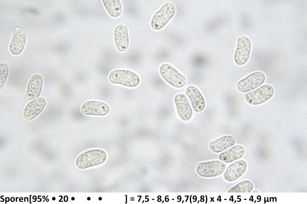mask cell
Returning <instances> with one entry per match:
<instances>
[{"instance_id": "cell-21", "label": "cell", "mask_w": 307, "mask_h": 204, "mask_svg": "<svg viewBox=\"0 0 307 204\" xmlns=\"http://www.w3.org/2000/svg\"><path fill=\"white\" fill-rule=\"evenodd\" d=\"M9 72V68L7 65L4 63H1L0 65V89L4 86L7 80Z\"/></svg>"}, {"instance_id": "cell-13", "label": "cell", "mask_w": 307, "mask_h": 204, "mask_svg": "<svg viewBox=\"0 0 307 204\" xmlns=\"http://www.w3.org/2000/svg\"><path fill=\"white\" fill-rule=\"evenodd\" d=\"M114 37L116 47L120 52L126 51L129 45V38L128 29L125 25L121 24L118 25L114 31Z\"/></svg>"}, {"instance_id": "cell-18", "label": "cell", "mask_w": 307, "mask_h": 204, "mask_svg": "<svg viewBox=\"0 0 307 204\" xmlns=\"http://www.w3.org/2000/svg\"><path fill=\"white\" fill-rule=\"evenodd\" d=\"M245 152V149L242 146L236 145L221 153L219 158L222 161L228 163L241 158Z\"/></svg>"}, {"instance_id": "cell-33", "label": "cell", "mask_w": 307, "mask_h": 204, "mask_svg": "<svg viewBox=\"0 0 307 204\" xmlns=\"http://www.w3.org/2000/svg\"><path fill=\"white\" fill-rule=\"evenodd\" d=\"M45 198V196H43V199H44Z\"/></svg>"}, {"instance_id": "cell-6", "label": "cell", "mask_w": 307, "mask_h": 204, "mask_svg": "<svg viewBox=\"0 0 307 204\" xmlns=\"http://www.w3.org/2000/svg\"><path fill=\"white\" fill-rule=\"evenodd\" d=\"M265 80V76L263 72L256 71L239 81L237 84V88L241 92H247L261 85Z\"/></svg>"}, {"instance_id": "cell-34", "label": "cell", "mask_w": 307, "mask_h": 204, "mask_svg": "<svg viewBox=\"0 0 307 204\" xmlns=\"http://www.w3.org/2000/svg\"><path fill=\"white\" fill-rule=\"evenodd\" d=\"M18 198V197H16V202L17 201V199Z\"/></svg>"}, {"instance_id": "cell-12", "label": "cell", "mask_w": 307, "mask_h": 204, "mask_svg": "<svg viewBox=\"0 0 307 204\" xmlns=\"http://www.w3.org/2000/svg\"><path fill=\"white\" fill-rule=\"evenodd\" d=\"M46 104V100L43 97H39L31 101L24 109V117L29 120L34 119L43 111Z\"/></svg>"}, {"instance_id": "cell-14", "label": "cell", "mask_w": 307, "mask_h": 204, "mask_svg": "<svg viewBox=\"0 0 307 204\" xmlns=\"http://www.w3.org/2000/svg\"><path fill=\"white\" fill-rule=\"evenodd\" d=\"M186 93L195 111L200 112L204 109L206 106L205 99L197 88L194 86H189L186 88Z\"/></svg>"}, {"instance_id": "cell-24", "label": "cell", "mask_w": 307, "mask_h": 204, "mask_svg": "<svg viewBox=\"0 0 307 204\" xmlns=\"http://www.w3.org/2000/svg\"><path fill=\"white\" fill-rule=\"evenodd\" d=\"M31 195H30V203H31Z\"/></svg>"}, {"instance_id": "cell-3", "label": "cell", "mask_w": 307, "mask_h": 204, "mask_svg": "<svg viewBox=\"0 0 307 204\" xmlns=\"http://www.w3.org/2000/svg\"><path fill=\"white\" fill-rule=\"evenodd\" d=\"M105 152L99 149L92 150L85 152L77 158L76 163L77 167L84 169L100 164L106 159Z\"/></svg>"}, {"instance_id": "cell-31", "label": "cell", "mask_w": 307, "mask_h": 204, "mask_svg": "<svg viewBox=\"0 0 307 204\" xmlns=\"http://www.w3.org/2000/svg\"><path fill=\"white\" fill-rule=\"evenodd\" d=\"M49 201V199H47L46 200V202H48Z\"/></svg>"}, {"instance_id": "cell-29", "label": "cell", "mask_w": 307, "mask_h": 204, "mask_svg": "<svg viewBox=\"0 0 307 204\" xmlns=\"http://www.w3.org/2000/svg\"><path fill=\"white\" fill-rule=\"evenodd\" d=\"M87 199L88 200H90L91 198H90V197H88L87 198Z\"/></svg>"}, {"instance_id": "cell-30", "label": "cell", "mask_w": 307, "mask_h": 204, "mask_svg": "<svg viewBox=\"0 0 307 204\" xmlns=\"http://www.w3.org/2000/svg\"><path fill=\"white\" fill-rule=\"evenodd\" d=\"M48 196H47L46 197V198H45V199H44V201H43V202H44V201H45V200H46V198H47V197H48Z\"/></svg>"}, {"instance_id": "cell-23", "label": "cell", "mask_w": 307, "mask_h": 204, "mask_svg": "<svg viewBox=\"0 0 307 204\" xmlns=\"http://www.w3.org/2000/svg\"><path fill=\"white\" fill-rule=\"evenodd\" d=\"M10 200L11 202H13L15 200V198L13 197H12L10 198Z\"/></svg>"}, {"instance_id": "cell-4", "label": "cell", "mask_w": 307, "mask_h": 204, "mask_svg": "<svg viewBox=\"0 0 307 204\" xmlns=\"http://www.w3.org/2000/svg\"><path fill=\"white\" fill-rule=\"evenodd\" d=\"M159 72L163 79L174 87L182 88L186 83L185 77L168 64L163 63L161 65L159 68Z\"/></svg>"}, {"instance_id": "cell-2", "label": "cell", "mask_w": 307, "mask_h": 204, "mask_svg": "<svg viewBox=\"0 0 307 204\" xmlns=\"http://www.w3.org/2000/svg\"><path fill=\"white\" fill-rule=\"evenodd\" d=\"M176 11L172 3H165L153 16L151 23L152 28L156 30L162 28L174 16Z\"/></svg>"}, {"instance_id": "cell-28", "label": "cell", "mask_w": 307, "mask_h": 204, "mask_svg": "<svg viewBox=\"0 0 307 204\" xmlns=\"http://www.w3.org/2000/svg\"><path fill=\"white\" fill-rule=\"evenodd\" d=\"M102 197H99V200H102Z\"/></svg>"}, {"instance_id": "cell-32", "label": "cell", "mask_w": 307, "mask_h": 204, "mask_svg": "<svg viewBox=\"0 0 307 204\" xmlns=\"http://www.w3.org/2000/svg\"><path fill=\"white\" fill-rule=\"evenodd\" d=\"M62 197H62H62H61V199H60V200H59V202H61V199H62Z\"/></svg>"}, {"instance_id": "cell-7", "label": "cell", "mask_w": 307, "mask_h": 204, "mask_svg": "<svg viewBox=\"0 0 307 204\" xmlns=\"http://www.w3.org/2000/svg\"><path fill=\"white\" fill-rule=\"evenodd\" d=\"M226 166L223 162L218 160L201 162L197 165L196 170L201 176L214 177L222 173Z\"/></svg>"}, {"instance_id": "cell-19", "label": "cell", "mask_w": 307, "mask_h": 204, "mask_svg": "<svg viewBox=\"0 0 307 204\" xmlns=\"http://www.w3.org/2000/svg\"><path fill=\"white\" fill-rule=\"evenodd\" d=\"M103 4L109 14L114 17L119 16L122 11L121 3L119 0H103Z\"/></svg>"}, {"instance_id": "cell-20", "label": "cell", "mask_w": 307, "mask_h": 204, "mask_svg": "<svg viewBox=\"0 0 307 204\" xmlns=\"http://www.w3.org/2000/svg\"><path fill=\"white\" fill-rule=\"evenodd\" d=\"M253 188L254 185L252 182L249 180H244L231 188L228 192L249 193L252 190Z\"/></svg>"}, {"instance_id": "cell-26", "label": "cell", "mask_w": 307, "mask_h": 204, "mask_svg": "<svg viewBox=\"0 0 307 204\" xmlns=\"http://www.w3.org/2000/svg\"><path fill=\"white\" fill-rule=\"evenodd\" d=\"M75 200V198H74V197H72L71 198V200Z\"/></svg>"}, {"instance_id": "cell-27", "label": "cell", "mask_w": 307, "mask_h": 204, "mask_svg": "<svg viewBox=\"0 0 307 204\" xmlns=\"http://www.w3.org/2000/svg\"><path fill=\"white\" fill-rule=\"evenodd\" d=\"M259 192L258 191H256V190L255 191H253V192Z\"/></svg>"}, {"instance_id": "cell-11", "label": "cell", "mask_w": 307, "mask_h": 204, "mask_svg": "<svg viewBox=\"0 0 307 204\" xmlns=\"http://www.w3.org/2000/svg\"><path fill=\"white\" fill-rule=\"evenodd\" d=\"M26 36L24 30L20 27L14 30L13 36L10 42L9 49L12 54L17 55L20 54L24 48Z\"/></svg>"}, {"instance_id": "cell-16", "label": "cell", "mask_w": 307, "mask_h": 204, "mask_svg": "<svg viewBox=\"0 0 307 204\" xmlns=\"http://www.w3.org/2000/svg\"><path fill=\"white\" fill-rule=\"evenodd\" d=\"M247 167L246 163L243 160L232 164L228 166L224 174L225 179L229 182L235 180L243 174Z\"/></svg>"}, {"instance_id": "cell-9", "label": "cell", "mask_w": 307, "mask_h": 204, "mask_svg": "<svg viewBox=\"0 0 307 204\" xmlns=\"http://www.w3.org/2000/svg\"><path fill=\"white\" fill-rule=\"evenodd\" d=\"M81 111L83 114L86 115L103 116L109 113L110 107L105 102L90 100L87 101L82 104Z\"/></svg>"}, {"instance_id": "cell-25", "label": "cell", "mask_w": 307, "mask_h": 204, "mask_svg": "<svg viewBox=\"0 0 307 204\" xmlns=\"http://www.w3.org/2000/svg\"><path fill=\"white\" fill-rule=\"evenodd\" d=\"M55 200V197H53L52 198V200Z\"/></svg>"}, {"instance_id": "cell-8", "label": "cell", "mask_w": 307, "mask_h": 204, "mask_svg": "<svg viewBox=\"0 0 307 204\" xmlns=\"http://www.w3.org/2000/svg\"><path fill=\"white\" fill-rule=\"evenodd\" d=\"M251 47L250 39L247 37H240L237 41V45L234 56V60L239 66L245 64L250 57Z\"/></svg>"}, {"instance_id": "cell-10", "label": "cell", "mask_w": 307, "mask_h": 204, "mask_svg": "<svg viewBox=\"0 0 307 204\" xmlns=\"http://www.w3.org/2000/svg\"><path fill=\"white\" fill-rule=\"evenodd\" d=\"M174 102L180 118L184 121L190 120L193 112L186 96L183 93L177 94L174 98Z\"/></svg>"}, {"instance_id": "cell-15", "label": "cell", "mask_w": 307, "mask_h": 204, "mask_svg": "<svg viewBox=\"0 0 307 204\" xmlns=\"http://www.w3.org/2000/svg\"><path fill=\"white\" fill-rule=\"evenodd\" d=\"M43 84V79L40 74H34L30 79L27 85L26 96L29 100L37 98L40 95Z\"/></svg>"}, {"instance_id": "cell-22", "label": "cell", "mask_w": 307, "mask_h": 204, "mask_svg": "<svg viewBox=\"0 0 307 204\" xmlns=\"http://www.w3.org/2000/svg\"><path fill=\"white\" fill-rule=\"evenodd\" d=\"M65 197V196H64V201H65V202H66L67 201H68V197H67H67H66H66Z\"/></svg>"}, {"instance_id": "cell-17", "label": "cell", "mask_w": 307, "mask_h": 204, "mask_svg": "<svg viewBox=\"0 0 307 204\" xmlns=\"http://www.w3.org/2000/svg\"><path fill=\"white\" fill-rule=\"evenodd\" d=\"M236 143L235 138L230 135L223 136L210 142L209 147L215 153H219L234 145Z\"/></svg>"}, {"instance_id": "cell-1", "label": "cell", "mask_w": 307, "mask_h": 204, "mask_svg": "<svg viewBox=\"0 0 307 204\" xmlns=\"http://www.w3.org/2000/svg\"><path fill=\"white\" fill-rule=\"evenodd\" d=\"M109 79L112 83L134 88L139 84V77L134 72L127 70L116 69L109 74Z\"/></svg>"}, {"instance_id": "cell-5", "label": "cell", "mask_w": 307, "mask_h": 204, "mask_svg": "<svg viewBox=\"0 0 307 204\" xmlns=\"http://www.w3.org/2000/svg\"><path fill=\"white\" fill-rule=\"evenodd\" d=\"M274 87L269 84H264L256 90L245 94L247 102L252 105L264 103L269 100L274 95Z\"/></svg>"}]
</instances>
